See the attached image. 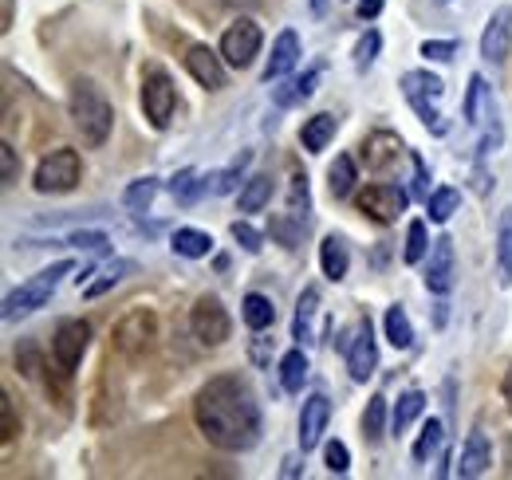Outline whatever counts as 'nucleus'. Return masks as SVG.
<instances>
[{"instance_id": "nucleus-3", "label": "nucleus", "mask_w": 512, "mask_h": 480, "mask_svg": "<svg viewBox=\"0 0 512 480\" xmlns=\"http://www.w3.org/2000/svg\"><path fill=\"white\" fill-rule=\"evenodd\" d=\"M67 272H71V260H60V264L36 272V276H32L28 284H20L16 292H8V296H4V319L12 323V319H20V315L44 307V303L56 296V288H60V280H64Z\"/></svg>"}, {"instance_id": "nucleus-20", "label": "nucleus", "mask_w": 512, "mask_h": 480, "mask_svg": "<svg viewBox=\"0 0 512 480\" xmlns=\"http://www.w3.org/2000/svg\"><path fill=\"white\" fill-rule=\"evenodd\" d=\"M461 115H465L469 126H485L489 119H497V115H493L489 83H485L481 75H473V79H469V91H465V107H461Z\"/></svg>"}, {"instance_id": "nucleus-46", "label": "nucleus", "mask_w": 512, "mask_h": 480, "mask_svg": "<svg viewBox=\"0 0 512 480\" xmlns=\"http://www.w3.org/2000/svg\"><path fill=\"white\" fill-rule=\"evenodd\" d=\"M453 52H457V44H453V40H426V44H422V56H426V60L449 63L453 60Z\"/></svg>"}, {"instance_id": "nucleus-31", "label": "nucleus", "mask_w": 512, "mask_h": 480, "mask_svg": "<svg viewBox=\"0 0 512 480\" xmlns=\"http://www.w3.org/2000/svg\"><path fill=\"white\" fill-rule=\"evenodd\" d=\"M442 441H446V425H442L438 418H430L426 425H422L418 441H414V461H418V465H426V461L442 449Z\"/></svg>"}, {"instance_id": "nucleus-18", "label": "nucleus", "mask_w": 512, "mask_h": 480, "mask_svg": "<svg viewBox=\"0 0 512 480\" xmlns=\"http://www.w3.org/2000/svg\"><path fill=\"white\" fill-rule=\"evenodd\" d=\"M296 63H300V36H296L292 28H284V32L276 36V44H272V56H268V67H264V83L284 79Z\"/></svg>"}, {"instance_id": "nucleus-42", "label": "nucleus", "mask_w": 512, "mask_h": 480, "mask_svg": "<svg viewBox=\"0 0 512 480\" xmlns=\"http://www.w3.org/2000/svg\"><path fill=\"white\" fill-rule=\"evenodd\" d=\"M379 48H383V36L371 28V32L359 40V48H355V67H359V71H367V67L375 63V56H379Z\"/></svg>"}, {"instance_id": "nucleus-55", "label": "nucleus", "mask_w": 512, "mask_h": 480, "mask_svg": "<svg viewBox=\"0 0 512 480\" xmlns=\"http://www.w3.org/2000/svg\"><path fill=\"white\" fill-rule=\"evenodd\" d=\"M438 4H446V0H438Z\"/></svg>"}, {"instance_id": "nucleus-53", "label": "nucleus", "mask_w": 512, "mask_h": 480, "mask_svg": "<svg viewBox=\"0 0 512 480\" xmlns=\"http://www.w3.org/2000/svg\"><path fill=\"white\" fill-rule=\"evenodd\" d=\"M327 4H331V0H312V12H316V16H323V12H327Z\"/></svg>"}, {"instance_id": "nucleus-15", "label": "nucleus", "mask_w": 512, "mask_h": 480, "mask_svg": "<svg viewBox=\"0 0 512 480\" xmlns=\"http://www.w3.org/2000/svg\"><path fill=\"white\" fill-rule=\"evenodd\" d=\"M453 264H457L453 240L438 237L434 248H430V264H426V288H430L434 296H446L449 288H453Z\"/></svg>"}, {"instance_id": "nucleus-14", "label": "nucleus", "mask_w": 512, "mask_h": 480, "mask_svg": "<svg viewBox=\"0 0 512 480\" xmlns=\"http://www.w3.org/2000/svg\"><path fill=\"white\" fill-rule=\"evenodd\" d=\"M221 60H225V56H217L213 48L193 44L190 52H186V71H190L205 91H221V87H225V63Z\"/></svg>"}, {"instance_id": "nucleus-17", "label": "nucleus", "mask_w": 512, "mask_h": 480, "mask_svg": "<svg viewBox=\"0 0 512 480\" xmlns=\"http://www.w3.org/2000/svg\"><path fill=\"white\" fill-rule=\"evenodd\" d=\"M489 465H493L489 437H485L481 429H473V433L465 437V445H461V457H457V477H465V480L481 477Z\"/></svg>"}, {"instance_id": "nucleus-41", "label": "nucleus", "mask_w": 512, "mask_h": 480, "mask_svg": "<svg viewBox=\"0 0 512 480\" xmlns=\"http://www.w3.org/2000/svg\"><path fill=\"white\" fill-rule=\"evenodd\" d=\"M323 461H327V473H335V477H343V473L351 469V453H347V445H343V441H327Z\"/></svg>"}, {"instance_id": "nucleus-39", "label": "nucleus", "mask_w": 512, "mask_h": 480, "mask_svg": "<svg viewBox=\"0 0 512 480\" xmlns=\"http://www.w3.org/2000/svg\"><path fill=\"white\" fill-rule=\"evenodd\" d=\"M249 162H253V154L245 150V154H241V158H237L229 170H221V174L213 178V193H233V189L241 185V178H245V166H249Z\"/></svg>"}, {"instance_id": "nucleus-27", "label": "nucleus", "mask_w": 512, "mask_h": 480, "mask_svg": "<svg viewBox=\"0 0 512 480\" xmlns=\"http://www.w3.org/2000/svg\"><path fill=\"white\" fill-rule=\"evenodd\" d=\"M280 382H284L288 394H300L304 390V382H308V355L300 347L280 359Z\"/></svg>"}, {"instance_id": "nucleus-16", "label": "nucleus", "mask_w": 512, "mask_h": 480, "mask_svg": "<svg viewBox=\"0 0 512 480\" xmlns=\"http://www.w3.org/2000/svg\"><path fill=\"white\" fill-rule=\"evenodd\" d=\"M327 421H331V402H327L323 394H312V398L304 402V410H300V449H304V453L316 449L323 441Z\"/></svg>"}, {"instance_id": "nucleus-34", "label": "nucleus", "mask_w": 512, "mask_h": 480, "mask_svg": "<svg viewBox=\"0 0 512 480\" xmlns=\"http://www.w3.org/2000/svg\"><path fill=\"white\" fill-rule=\"evenodd\" d=\"M209 181H213V178H209ZM209 181L197 178V170H182V174H174V181H170V193H174L182 205H193V201H197L205 189H213Z\"/></svg>"}, {"instance_id": "nucleus-9", "label": "nucleus", "mask_w": 512, "mask_h": 480, "mask_svg": "<svg viewBox=\"0 0 512 480\" xmlns=\"http://www.w3.org/2000/svg\"><path fill=\"white\" fill-rule=\"evenodd\" d=\"M221 56H225L229 67L245 71L260 56V24H253L249 16H241L237 24H229L225 36H221Z\"/></svg>"}, {"instance_id": "nucleus-48", "label": "nucleus", "mask_w": 512, "mask_h": 480, "mask_svg": "<svg viewBox=\"0 0 512 480\" xmlns=\"http://www.w3.org/2000/svg\"><path fill=\"white\" fill-rule=\"evenodd\" d=\"M497 146H501V126H497V119H493V126H489V130L481 134V142H477V154L485 158V154H489V150H497Z\"/></svg>"}, {"instance_id": "nucleus-33", "label": "nucleus", "mask_w": 512, "mask_h": 480, "mask_svg": "<svg viewBox=\"0 0 512 480\" xmlns=\"http://www.w3.org/2000/svg\"><path fill=\"white\" fill-rule=\"evenodd\" d=\"M268 201H272V178L268 174H256V178L245 181V189H241V213H260Z\"/></svg>"}, {"instance_id": "nucleus-43", "label": "nucleus", "mask_w": 512, "mask_h": 480, "mask_svg": "<svg viewBox=\"0 0 512 480\" xmlns=\"http://www.w3.org/2000/svg\"><path fill=\"white\" fill-rule=\"evenodd\" d=\"M111 240L107 233H95V229H83V233H71L67 237V248H83V252H103Z\"/></svg>"}, {"instance_id": "nucleus-44", "label": "nucleus", "mask_w": 512, "mask_h": 480, "mask_svg": "<svg viewBox=\"0 0 512 480\" xmlns=\"http://www.w3.org/2000/svg\"><path fill=\"white\" fill-rule=\"evenodd\" d=\"M233 240H237L245 252H253V256L260 252V248H264V237L256 233L249 221H233Z\"/></svg>"}, {"instance_id": "nucleus-47", "label": "nucleus", "mask_w": 512, "mask_h": 480, "mask_svg": "<svg viewBox=\"0 0 512 480\" xmlns=\"http://www.w3.org/2000/svg\"><path fill=\"white\" fill-rule=\"evenodd\" d=\"M0 414H4V433H0V437H4V445H8V441L20 433V429H16V410H12V398H8V394L0 398Z\"/></svg>"}, {"instance_id": "nucleus-1", "label": "nucleus", "mask_w": 512, "mask_h": 480, "mask_svg": "<svg viewBox=\"0 0 512 480\" xmlns=\"http://www.w3.org/2000/svg\"><path fill=\"white\" fill-rule=\"evenodd\" d=\"M193 418L205 441L225 453H245L260 441V406L237 374L209 378L193 398Z\"/></svg>"}, {"instance_id": "nucleus-54", "label": "nucleus", "mask_w": 512, "mask_h": 480, "mask_svg": "<svg viewBox=\"0 0 512 480\" xmlns=\"http://www.w3.org/2000/svg\"><path fill=\"white\" fill-rule=\"evenodd\" d=\"M505 398L512 402V366H509V374H505Z\"/></svg>"}, {"instance_id": "nucleus-5", "label": "nucleus", "mask_w": 512, "mask_h": 480, "mask_svg": "<svg viewBox=\"0 0 512 480\" xmlns=\"http://www.w3.org/2000/svg\"><path fill=\"white\" fill-rule=\"evenodd\" d=\"M154 339H158V319H154V311H146V307L127 311V315L115 323V331H111V343H115V351H119L123 359H142V355H150Z\"/></svg>"}, {"instance_id": "nucleus-29", "label": "nucleus", "mask_w": 512, "mask_h": 480, "mask_svg": "<svg viewBox=\"0 0 512 480\" xmlns=\"http://www.w3.org/2000/svg\"><path fill=\"white\" fill-rule=\"evenodd\" d=\"M316 311H320V288H304V296L296 303V323H292V335H296L300 343L312 339V319H316Z\"/></svg>"}, {"instance_id": "nucleus-50", "label": "nucleus", "mask_w": 512, "mask_h": 480, "mask_svg": "<svg viewBox=\"0 0 512 480\" xmlns=\"http://www.w3.org/2000/svg\"><path fill=\"white\" fill-rule=\"evenodd\" d=\"M473 189H477V193H489V174H485L481 166L473 170Z\"/></svg>"}, {"instance_id": "nucleus-37", "label": "nucleus", "mask_w": 512, "mask_h": 480, "mask_svg": "<svg viewBox=\"0 0 512 480\" xmlns=\"http://www.w3.org/2000/svg\"><path fill=\"white\" fill-rule=\"evenodd\" d=\"M383 433H386V398L375 394L367 402V414H363V437L375 445V441H383Z\"/></svg>"}, {"instance_id": "nucleus-32", "label": "nucleus", "mask_w": 512, "mask_h": 480, "mask_svg": "<svg viewBox=\"0 0 512 480\" xmlns=\"http://www.w3.org/2000/svg\"><path fill=\"white\" fill-rule=\"evenodd\" d=\"M422 410H426V394H422V390H406V394L398 398L394 414H390V429H394V433H402L410 421L422 414Z\"/></svg>"}, {"instance_id": "nucleus-24", "label": "nucleus", "mask_w": 512, "mask_h": 480, "mask_svg": "<svg viewBox=\"0 0 512 480\" xmlns=\"http://www.w3.org/2000/svg\"><path fill=\"white\" fill-rule=\"evenodd\" d=\"M130 268H134V264H130V260H111V264H103V268H99V272H95V276H99V280H87V284H83V288H79V292H83V296H87V300H99V296H103V292H111V288H115V284H119V280H123V276H127Z\"/></svg>"}, {"instance_id": "nucleus-11", "label": "nucleus", "mask_w": 512, "mask_h": 480, "mask_svg": "<svg viewBox=\"0 0 512 480\" xmlns=\"http://www.w3.org/2000/svg\"><path fill=\"white\" fill-rule=\"evenodd\" d=\"M87 343H91V327H87L83 319H64V323L56 327V335H52V355H56V366H60L64 374H71V370L83 362Z\"/></svg>"}, {"instance_id": "nucleus-36", "label": "nucleus", "mask_w": 512, "mask_h": 480, "mask_svg": "<svg viewBox=\"0 0 512 480\" xmlns=\"http://www.w3.org/2000/svg\"><path fill=\"white\" fill-rule=\"evenodd\" d=\"M154 193H158V181L154 178L130 181L127 193H123V205H127L130 213H146V209H150V201H154Z\"/></svg>"}, {"instance_id": "nucleus-8", "label": "nucleus", "mask_w": 512, "mask_h": 480, "mask_svg": "<svg viewBox=\"0 0 512 480\" xmlns=\"http://www.w3.org/2000/svg\"><path fill=\"white\" fill-rule=\"evenodd\" d=\"M190 327H193V339H197V343H205V347H221V343L229 339V331H233L229 311L221 307L217 296H201V300L193 303Z\"/></svg>"}, {"instance_id": "nucleus-21", "label": "nucleus", "mask_w": 512, "mask_h": 480, "mask_svg": "<svg viewBox=\"0 0 512 480\" xmlns=\"http://www.w3.org/2000/svg\"><path fill=\"white\" fill-rule=\"evenodd\" d=\"M320 264H323V276L331 280V284H339L343 276H347V268H351V252H347V240L343 237H323L320 244Z\"/></svg>"}, {"instance_id": "nucleus-19", "label": "nucleus", "mask_w": 512, "mask_h": 480, "mask_svg": "<svg viewBox=\"0 0 512 480\" xmlns=\"http://www.w3.org/2000/svg\"><path fill=\"white\" fill-rule=\"evenodd\" d=\"M398 154H402V138L394 130H371L363 138V158L371 170H386L390 162H398Z\"/></svg>"}, {"instance_id": "nucleus-13", "label": "nucleus", "mask_w": 512, "mask_h": 480, "mask_svg": "<svg viewBox=\"0 0 512 480\" xmlns=\"http://www.w3.org/2000/svg\"><path fill=\"white\" fill-rule=\"evenodd\" d=\"M512 52V8H497L481 32V56L489 63H505Z\"/></svg>"}, {"instance_id": "nucleus-22", "label": "nucleus", "mask_w": 512, "mask_h": 480, "mask_svg": "<svg viewBox=\"0 0 512 480\" xmlns=\"http://www.w3.org/2000/svg\"><path fill=\"white\" fill-rule=\"evenodd\" d=\"M320 71L323 67H312V71H304L300 79H292V83H284V87H276V107H296V103H304V99H312L316 95V83H320Z\"/></svg>"}, {"instance_id": "nucleus-6", "label": "nucleus", "mask_w": 512, "mask_h": 480, "mask_svg": "<svg viewBox=\"0 0 512 480\" xmlns=\"http://www.w3.org/2000/svg\"><path fill=\"white\" fill-rule=\"evenodd\" d=\"M83 178V162L75 150H52L40 166H36V193H71Z\"/></svg>"}, {"instance_id": "nucleus-10", "label": "nucleus", "mask_w": 512, "mask_h": 480, "mask_svg": "<svg viewBox=\"0 0 512 480\" xmlns=\"http://www.w3.org/2000/svg\"><path fill=\"white\" fill-rule=\"evenodd\" d=\"M406 205H410V193L402 189V185H367L363 193H359V209L371 217V221H379V225H390V221H398V213H406Z\"/></svg>"}, {"instance_id": "nucleus-12", "label": "nucleus", "mask_w": 512, "mask_h": 480, "mask_svg": "<svg viewBox=\"0 0 512 480\" xmlns=\"http://www.w3.org/2000/svg\"><path fill=\"white\" fill-rule=\"evenodd\" d=\"M379 366V347H375V331H371V319H363L355 327V339L347 343V370L355 382H367Z\"/></svg>"}, {"instance_id": "nucleus-35", "label": "nucleus", "mask_w": 512, "mask_h": 480, "mask_svg": "<svg viewBox=\"0 0 512 480\" xmlns=\"http://www.w3.org/2000/svg\"><path fill=\"white\" fill-rule=\"evenodd\" d=\"M245 323L253 327V331H268L272 323H276V307L272 300H264V296H245Z\"/></svg>"}, {"instance_id": "nucleus-38", "label": "nucleus", "mask_w": 512, "mask_h": 480, "mask_svg": "<svg viewBox=\"0 0 512 480\" xmlns=\"http://www.w3.org/2000/svg\"><path fill=\"white\" fill-rule=\"evenodd\" d=\"M430 252V240H426V221H410V229H406V264H418L422 256Z\"/></svg>"}, {"instance_id": "nucleus-49", "label": "nucleus", "mask_w": 512, "mask_h": 480, "mask_svg": "<svg viewBox=\"0 0 512 480\" xmlns=\"http://www.w3.org/2000/svg\"><path fill=\"white\" fill-rule=\"evenodd\" d=\"M268 347H272V339H256V347H253L256 366H264V362H268Z\"/></svg>"}, {"instance_id": "nucleus-4", "label": "nucleus", "mask_w": 512, "mask_h": 480, "mask_svg": "<svg viewBox=\"0 0 512 480\" xmlns=\"http://www.w3.org/2000/svg\"><path fill=\"white\" fill-rule=\"evenodd\" d=\"M402 95L414 107V115L426 122L434 134H446V122H442V111H438V103L446 95V83L438 75H430V71H406L402 75Z\"/></svg>"}, {"instance_id": "nucleus-40", "label": "nucleus", "mask_w": 512, "mask_h": 480, "mask_svg": "<svg viewBox=\"0 0 512 480\" xmlns=\"http://www.w3.org/2000/svg\"><path fill=\"white\" fill-rule=\"evenodd\" d=\"M497 260H501L505 276L512 280V209L501 213V229H497Z\"/></svg>"}, {"instance_id": "nucleus-2", "label": "nucleus", "mask_w": 512, "mask_h": 480, "mask_svg": "<svg viewBox=\"0 0 512 480\" xmlns=\"http://www.w3.org/2000/svg\"><path fill=\"white\" fill-rule=\"evenodd\" d=\"M71 122H75V130L83 134V142L87 146H103L107 138H111V126H115V107H111V99L91 83V79H79L75 87H71Z\"/></svg>"}, {"instance_id": "nucleus-30", "label": "nucleus", "mask_w": 512, "mask_h": 480, "mask_svg": "<svg viewBox=\"0 0 512 480\" xmlns=\"http://www.w3.org/2000/svg\"><path fill=\"white\" fill-rule=\"evenodd\" d=\"M457 205H461V193H457L453 185H442V189H434V193L426 197V213H430L434 225H446L449 217L457 213Z\"/></svg>"}, {"instance_id": "nucleus-25", "label": "nucleus", "mask_w": 512, "mask_h": 480, "mask_svg": "<svg viewBox=\"0 0 512 480\" xmlns=\"http://www.w3.org/2000/svg\"><path fill=\"white\" fill-rule=\"evenodd\" d=\"M170 248H174L178 256H186V260H201V256L213 252V237L201 233V229H178V233L170 237Z\"/></svg>"}, {"instance_id": "nucleus-7", "label": "nucleus", "mask_w": 512, "mask_h": 480, "mask_svg": "<svg viewBox=\"0 0 512 480\" xmlns=\"http://www.w3.org/2000/svg\"><path fill=\"white\" fill-rule=\"evenodd\" d=\"M174 107H178V87H174V79H170L166 71H146V79H142V111H146L150 126L166 130L170 119H174Z\"/></svg>"}, {"instance_id": "nucleus-28", "label": "nucleus", "mask_w": 512, "mask_h": 480, "mask_svg": "<svg viewBox=\"0 0 512 480\" xmlns=\"http://www.w3.org/2000/svg\"><path fill=\"white\" fill-rule=\"evenodd\" d=\"M386 339H390V347L394 351H406V347H414V327H410V319H406V311L394 303V307H386Z\"/></svg>"}, {"instance_id": "nucleus-45", "label": "nucleus", "mask_w": 512, "mask_h": 480, "mask_svg": "<svg viewBox=\"0 0 512 480\" xmlns=\"http://www.w3.org/2000/svg\"><path fill=\"white\" fill-rule=\"evenodd\" d=\"M16 178H20V158H16V150L4 142V146H0V181L12 185Z\"/></svg>"}, {"instance_id": "nucleus-23", "label": "nucleus", "mask_w": 512, "mask_h": 480, "mask_svg": "<svg viewBox=\"0 0 512 480\" xmlns=\"http://www.w3.org/2000/svg\"><path fill=\"white\" fill-rule=\"evenodd\" d=\"M335 126H339V119H335V115H312V119L304 122V130H300L304 150H308V154H320L323 146L335 138Z\"/></svg>"}, {"instance_id": "nucleus-52", "label": "nucleus", "mask_w": 512, "mask_h": 480, "mask_svg": "<svg viewBox=\"0 0 512 480\" xmlns=\"http://www.w3.org/2000/svg\"><path fill=\"white\" fill-rule=\"evenodd\" d=\"M221 4H229V8H245V12H253L260 0H221Z\"/></svg>"}, {"instance_id": "nucleus-26", "label": "nucleus", "mask_w": 512, "mask_h": 480, "mask_svg": "<svg viewBox=\"0 0 512 480\" xmlns=\"http://www.w3.org/2000/svg\"><path fill=\"white\" fill-rule=\"evenodd\" d=\"M355 181H359L355 162H351L347 154H339V158L331 162V170H327V189H331V197H335V201H343V197L355 189Z\"/></svg>"}, {"instance_id": "nucleus-51", "label": "nucleus", "mask_w": 512, "mask_h": 480, "mask_svg": "<svg viewBox=\"0 0 512 480\" xmlns=\"http://www.w3.org/2000/svg\"><path fill=\"white\" fill-rule=\"evenodd\" d=\"M280 477H300V461H296V457H288V461H284V469H280Z\"/></svg>"}]
</instances>
